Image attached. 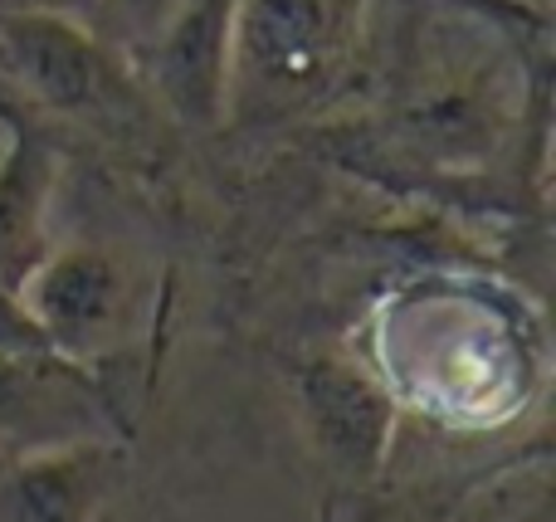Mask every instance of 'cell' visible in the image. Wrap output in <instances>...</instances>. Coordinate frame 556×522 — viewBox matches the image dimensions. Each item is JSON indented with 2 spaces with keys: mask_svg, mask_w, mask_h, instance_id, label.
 Instances as JSON below:
<instances>
[{
  "mask_svg": "<svg viewBox=\"0 0 556 522\" xmlns=\"http://www.w3.org/2000/svg\"><path fill=\"white\" fill-rule=\"evenodd\" d=\"M362 0H235L225 98L240 117H283L332 84Z\"/></svg>",
  "mask_w": 556,
  "mask_h": 522,
  "instance_id": "1",
  "label": "cell"
},
{
  "mask_svg": "<svg viewBox=\"0 0 556 522\" xmlns=\"http://www.w3.org/2000/svg\"><path fill=\"white\" fill-rule=\"evenodd\" d=\"M29 318L45 328L54 352H88L117 328L127 308V273L103 250H59L20 283Z\"/></svg>",
  "mask_w": 556,
  "mask_h": 522,
  "instance_id": "2",
  "label": "cell"
},
{
  "mask_svg": "<svg viewBox=\"0 0 556 522\" xmlns=\"http://www.w3.org/2000/svg\"><path fill=\"white\" fill-rule=\"evenodd\" d=\"M235 0H176L172 20L156 35L162 88L191 123H211L225 103Z\"/></svg>",
  "mask_w": 556,
  "mask_h": 522,
  "instance_id": "3",
  "label": "cell"
},
{
  "mask_svg": "<svg viewBox=\"0 0 556 522\" xmlns=\"http://www.w3.org/2000/svg\"><path fill=\"white\" fill-rule=\"evenodd\" d=\"M113 479L103 445H54L0 479V518H84L108 498Z\"/></svg>",
  "mask_w": 556,
  "mask_h": 522,
  "instance_id": "4",
  "label": "cell"
},
{
  "mask_svg": "<svg viewBox=\"0 0 556 522\" xmlns=\"http://www.w3.org/2000/svg\"><path fill=\"white\" fill-rule=\"evenodd\" d=\"M303 406L313 416L317 440L337 459H346L356 469L376 464V455L386 449V435H391V400L371 381L323 361L303 377Z\"/></svg>",
  "mask_w": 556,
  "mask_h": 522,
  "instance_id": "5",
  "label": "cell"
},
{
  "mask_svg": "<svg viewBox=\"0 0 556 522\" xmlns=\"http://www.w3.org/2000/svg\"><path fill=\"white\" fill-rule=\"evenodd\" d=\"M45 201H49V156L20 142L0 162V283L20 293L49 254L45 244Z\"/></svg>",
  "mask_w": 556,
  "mask_h": 522,
  "instance_id": "6",
  "label": "cell"
},
{
  "mask_svg": "<svg viewBox=\"0 0 556 522\" xmlns=\"http://www.w3.org/2000/svg\"><path fill=\"white\" fill-rule=\"evenodd\" d=\"M10 49L20 59V74L49 98V103H93L98 98V59L84 35L64 20H20L10 25Z\"/></svg>",
  "mask_w": 556,
  "mask_h": 522,
  "instance_id": "7",
  "label": "cell"
},
{
  "mask_svg": "<svg viewBox=\"0 0 556 522\" xmlns=\"http://www.w3.org/2000/svg\"><path fill=\"white\" fill-rule=\"evenodd\" d=\"M0 352H54L35 318H29L25 298L0 283Z\"/></svg>",
  "mask_w": 556,
  "mask_h": 522,
  "instance_id": "8",
  "label": "cell"
},
{
  "mask_svg": "<svg viewBox=\"0 0 556 522\" xmlns=\"http://www.w3.org/2000/svg\"><path fill=\"white\" fill-rule=\"evenodd\" d=\"M113 5L123 10V20H127V29H132V35L156 39V35H162V25L172 20L176 0H113Z\"/></svg>",
  "mask_w": 556,
  "mask_h": 522,
  "instance_id": "9",
  "label": "cell"
}]
</instances>
